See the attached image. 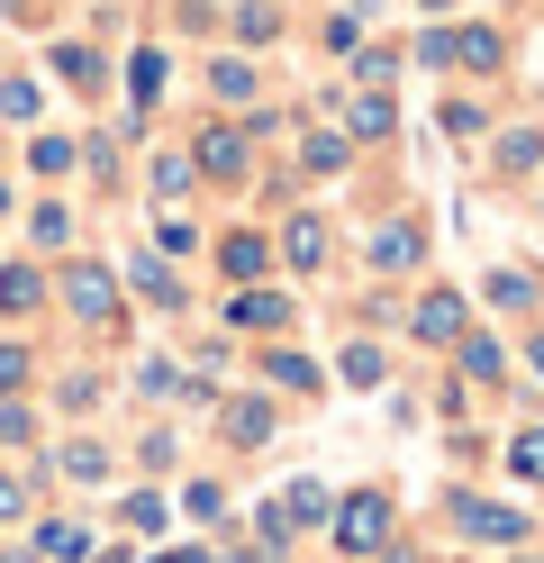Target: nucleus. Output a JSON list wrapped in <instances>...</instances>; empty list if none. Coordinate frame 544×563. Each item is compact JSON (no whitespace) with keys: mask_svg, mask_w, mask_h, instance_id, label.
<instances>
[{"mask_svg":"<svg viewBox=\"0 0 544 563\" xmlns=\"http://www.w3.org/2000/svg\"><path fill=\"white\" fill-rule=\"evenodd\" d=\"M46 300H55V282L36 264H0V319H36Z\"/></svg>","mask_w":544,"mask_h":563,"instance_id":"obj_8","label":"nucleus"},{"mask_svg":"<svg viewBox=\"0 0 544 563\" xmlns=\"http://www.w3.org/2000/svg\"><path fill=\"white\" fill-rule=\"evenodd\" d=\"M508 473H518V482H544V428H518V437H508Z\"/></svg>","mask_w":544,"mask_h":563,"instance_id":"obj_33","label":"nucleus"},{"mask_svg":"<svg viewBox=\"0 0 544 563\" xmlns=\"http://www.w3.org/2000/svg\"><path fill=\"white\" fill-rule=\"evenodd\" d=\"M91 527H73V518H46V527H36V554H55V563H91Z\"/></svg>","mask_w":544,"mask_h":563,"instance_id":"obj_19","label":"nucleus"},{"mask_svg":"<svg viewBox=\"0 0 544 563\" xmlns=\"http://www.w3.org/2000/svg\"><path fill=\"white\" fill-rule=\"evenodd\" d=\"M227 37H236V46H273V37H281V10H273V0H236V10H227Z\"/></svg>","mask_w":544,"mask_h":563,"instance_id":"obj_17","label":"nucleus"},{"mask_svg":"<svg viewBox=\"0 0 544 563\" xmlns=\"http://www.w3.org/2000/svg\"><path fill=\"white\" fill-rule=\"evenodd\" d=\"M227 328H245V336H281V328H290V300L264 291V282H245V291H227Z\"/></svg>","mask_w":544,"mask_h":563,"instance_id":"obj_6","label":"nucleus"},{"mask_svg":"<svg viewBox=\"0 0 544 563\" xmlns=\"http://www.w3.org/2000/svg\"><path fill=\"white\" fill-rule=\"evenodd\" d=\"M209 91L236 100V110H254V64H245V55H218V64H209Z\"/></svg>","mask_w":544,"mask_h":563,"instance_id":"obj_23","label":"nucleus"},{"mask_svg":"<svg viewBox=\"0 0 544 563\" xmlns=\"http://www.w3.org/2000/svg\"><path fill=\"white\" fill-rule=\"evenodd\" d=\"M36 110H46V91H36L27 74H10V82H0V119H10V128H36Z\"/></svg>","mask_w":544,"mask_h":563,"instance_id":"obj_25","label":"nucleus"},{"mask_svg":"<svg viewBox=\"0 0 544 563\" xmlns=\"http://www.w3.org/2000/svg\"><path fill=\"white\" fill-rule=\"evenodd\" d=\"M181 509H191V518H227V490H218V482H191V500H181Z\"/></svg>","mask_w":544,"mask_h":563,"instance_id":"obj_40","label":"nucleus"},{"mask_svg":"<svg viewBox=\"0 0 544 563\" xmlns=\"http://www.w3.org/2000/svg\"><path fill=\"white\" fill-rule=\"evenodd\" d=\"M119 518H127V527H155V537H164V518H173V509H164V490H127Z\"/></svg>","mask_w":544,"mask_h":563,"instance_id":"obj_36","label":"nucleus"},{"mask_svg":"<svg viewBox=\"0 0 544 563\" xmlns=\"http://www.w3.org/2000/svg\"><path fill=\"white\" fill-rule=\"evenodd\" d=\"M418 255H426V228H418V219L373 228V273H418Z\"/></svg>","mask_w":544,"mask_h":563,"instance_id":"obj_9","label":"nucleus"},{"mask_svg":"<svg viewBox=\"0 0 544 563\" xmlns=\"http://www.w3.org/2000/svg\"><path fill=\"white\" fill-rule=\"evenodd\" d=\"M326 527H336V554H390V490H345V500H336V518H326Z\"/></svg>","mask_w":544,"mask_h":563,"instance_id":"obj_1","label":"nucleus"},{"mask_svg":"<svg viewBox=\"0 0 544 563\" xmlns=\"http://www.w3.org/2000/svg\"><path fill=\"white\" fill-rule=\"evenodd\" d=\"M136 464H145V473H164V464H173V437H164V428H145V445H136Z\"/></svg>","mask_w":544,"mask_h":563,"instance_id":"obj_41","label":"nucleus"},{"mask_svg":"<svg viewBox=\"0 0 544 563\" xmlns=\"http://www.w3.org/2000/svg\"><path fill=\"white\" fill-rule=\"evenodd\" d=\"M164 74H173V64H164L155 46H145V55H127V91L145 100V110H155V100H164Z\"/></svg>","mask_w":544,"mask_h":563,"instance_id":"obj_29","label":"nucleus"},{"mask_svg":"<svg viewBox=\"0 0 544 563\" xmlns=\"http://www.w3.org/2000/svg\"><path fill=\"white\" fill-rule=\"evenodd\" d=\"M535 164H544V136H535V128L499 136V173H535Z\"/></svg>","mask_w":544,"mask_h":563,"instance_id":"obj_35","label":"nucleus"},{"mask_svg":"<svg viewBox=\"0 0 544 563\" xmlns=\"http://www.w3.org/2000/svg\"><path fill=\"white\" fill-rule=\"evenodd\" d=\"M481 300H490V309H535V273H518V264H499V273L481 282Z\"/></svg>","mask_w":544,"mask_h":563,"instance_id":"obj_24","label":"nucleus"},{"mask_svg":"<svg viewBox=\"0 0 544 563\" xmlns=\"http://www.w3.org/2000/svg\"><path fill=\"white\" fill-rule=\"evenodd\" d=\"M418 64H454V27H426V37H418Z\"/></svg>","mask_w":544,"mask_h":563,"instance_id":"obj_44","label":"nucleus"},{"mask_svg":"<svg viewBox=\"0 0 544 563\" xmlns=\"http://www.w3.org/2000/svg\"><path fill=\"white\" fill-rule=\"evenodd\" d=\"M518 563H526V554H518Z\"/></svg>","mask_w":544,"mask_h":563,"instance_id":"obj_49","label":"nucleus"},{"mask_svg":"<svg viewBox=\"0 0 544 563\" xmlns=\"http://www.w3.org/2000/svg\"><path fill=\"white\" fill-rule=\"evenodd\" d=\"M55 74H64L73 91H100V82H109V64H100L91 46H55Z\"/></svg>","mask_w":544,"mask_h":563,"instance_id":"obj_26","label":"nucleus"},{"mask_svg":"<svg viewBox=\"0 0 544 563\" xmlns=\"http://www.w3.org/2000/svg\"><path fill=\"white\" fill-rule=\"evenodd\" d=\"M454 64H463V74H499V64H508V37H499L490 19H463V27H454Z\"/></svg>","mask_w":544,"mask_h":563,"instance_id":"obj_10","label":"nucleus"},{"mask_svg":"<svg viewBox=\"0 0 544 563\" xmlns=\"http://www.w3.org/2000/svg\"><path fill=\"white\" fill-rule=\"evenodd\" d=\"M471 328V300L454 291V282H435V291H418V309H409V336L418 345H454Z\"/></svg>","mask_w":544,"mask_h":563,"instance_id":"obj_5","label":"nucleus"},{"mask_svg":"<svg viewBox=\"0 0 544 563\" xmlns=\"http://www.w3.org/2000/svg\"><path fill=\"white\" fill-rule=\"evenodd\" d=\"M155 255H164V264H181V255H200V228L181 219V209H164V219H155Z\"/></svg>","mask_w":544,"mask_h":563,"instance_id":"obj_27","label":"nucleus"},{"mask_svg":"<svg viewBox=\"0 0 544 563\" xmlns=\"http://www.w3.org/2000/svg\"><path fill=\"white\" fill-rule=\"evenodd\" d=\"M454 345H463V373H471V382H499V373H508V355H499L490 336H471V328H463Z\"/></svg>","mask_w":544,"mask_h":563,"instance_id":"obj_32","label":"nucleus"},{"mask_svg":"<svg viewBox=\"0 0 544 563\" xmlns=\"http://www.w3.org/2000/svg\"><path fill=\"white\" fill-rule=\"evenodd\" d=\"M526 364H535V373H544V336H526Z\"/></svg>","mask_w":544,"mask_h":563,"instance_id":"obj_46","label":"nucleus"},{"mask_svg":"<svg viewBox=\"0 0 544 563\" xmlns=\"http://www.w3.org/2000/svg\"><path fill=\"white\" fill-rule=\"evenodd\" d=\"M27 373H36V355H27V345H0V400H10V391H27Z\"/></svg>","mask_w":544,"mask_h":563,"instance_id":"obj_38","label":"nucleus"},{"mask_svg":"<svg viewBox=\"0 0 544 563\" xmlns=\"http://www.w3.org/2000/svg\"><path fill=\"white\" fill-rule=\"evenodd\" d=\"M27 236H36V245H73V209H55V200H46V209L27 219Z\"/></svg>","mask_w":544,"mask_h":563,"instance_id":"obj_37","label":"nucleus"},{"mask_svg":"<svg viewBox=\"0 0 544 563\" xmlns=\"http://www.w3.org/2000/svg\"><path fill=\"white\" fill-rule=\"evenodd\" d=\"M218 273H227L236 291H245V282H264V273H273V236H254V228H227V236H218Z\"/></svg>","mask_w":544,"mask_h":563,"instance_id":"obj_7","label":"nucleus"},{"mask_svg":"<svg viewBox=\"0 0 544 563\" xmlns=\"http://www.w3.org/2000/svg\"><path fill=\"white\" fill-rule=\"evenodd\" d=\"M363 46V19H326V55H354Z\"/></svg>","mask_w":544,"mask_h":563,"instance_id":"obj_43","label":"nucleus"},{"mask_svg":"<svg viewBox=\"0 0 544 563\" xmlns=\"http://www.w3.org/2000/svg\"><path fill=\"white\" fill-rule=\"evenodd\" d=\"M418 10H454V0H418Z\"/></svg>","mask_w":544,"mask_h":563,"instance_id":"obj_47","label":"nucleus"},{"mask_svg":"<svg viewBox=\"0 0 544 563\" xmlns=\"http://www.w3.org/2000/svg\"><path fill=\"white\" fill-rule=\"evenodd\" d=\"M300 164H309V183H336V173L354 164V136H345V128H309V146H300Z\"/></svg>","mask_w":544,"mask_h":563,"instance_id":"obj_11","label":"nucleus"},{"mask_svg":"<svg viewBox=\"0 0 544 563\" xmlns=\"http://www.w3.org/2000/svg\"><path fill=\"white\" fill-rule=\"evenodd\" d=\"M136 391H145V400H181V364H173V355H145V364H136Z\"/></svg>","mask_w":544,"mask_h":563,"instance_id":"obj_31","label":"nucleus"},{"mask_svg":"<svg viewBox=\"0 0 544 563\" xmlns=\"http://www.w3.org/2000/svg\"><path fill=\"white\" fill-rule=\"evenodd\" d=\"M27 164L46 173V183H64V173L82 164V146H73V136H36V146H27Z\"/></svg>","mask_w":544,"mask_h":563,"instance_id":"obj_30","label":"nucleus"},{"mask_svg":"<svg viewBox=\"0 0 544 563\" xmlns=\"http://www.w3.org/2000/svg\"><path fill=\"white\" fill-rule=\"evenodd\" d=\"M27 500H36V490H27L19 473H0V518H27Z\"/></svg>","mask_w":544,"mask_h":563,"instance_id":"obj_42","label":"nucleus"},{"mask_svg":"<svg viewBox=\"0 0 544 563\" xmlns=\"http://www.w3.org/2000/svg\"><path fill=\"white\" fill-rule=\"evenodd\" d=\"M127 291H145L155 309H181V300H191V291H181V273H173L164 255H136V264H127Z\"/></svg>","mask_w":544,"mask_h":563,"instance_id":"obj_13","label":"nucleus"},{"mask_svg":"<svg viewBox=\"0 0 544 563\" xmlns=\"http://www.w3.org/2000/svg\"><path fill=\"white\" fill-rule=\"evenodd\" d=\"M145 563H209V545H164V554H145Z\"/></svg>","mask_w":544,"mask_h":563,"instance_id":"obj_45","label":"nucleus"},{"mask_svg":"<svg viewBox=\"0 0 544 563\" xmlns=\"http://www.w3.org/2000/svg\"><path fill=\"white\" fill-rule=\"evenodd\" d=\"M390 128H399L390 91H354V100H345V136H390Z\"/></svg>","mask_w":544,"mask_h":563,"instance_id":"obj_20","label":"nucleus"},{"mask_svg":"<svg viewBox=\"0 0 544 563\" xmlns=\"http://www.w3.org/2000/svg\"><path fill=\"white\" fill-rule=\"evenodd\" d=\"M0 563H36V554H0Z\"/></svg>","mask_w":544,"mask_h":563,"instance_id":"obj_48","label":"nucleus"},{"mask_svg":"<svg viewBox=\"0 0 544 563\" xmlns=\"http://www.w3.org/2000/svg\"><path fill=\"white\" fill-rule=\"evenodd\" d=\"M191 173H209V183H254L245 128H200V136H191Z\"/></svg>","mask_w":544,"mask_h":563,"instance_id":"obj_4","label":"nucleus"},{"mask_svg":"<svg viewBox=\"0 0 544 563\" xmlns=\"http://www.w3.org/2000/svg\"><path fill=\"white\" fill-rule=\"evenodd\" d=\"M281 509H290V527H326V518H336V490H326V482H290Z\"/></svg>","mask_w":544,"mask_h":563,"instance_id":"obj_22","label":"nucleus"},{"mask_svg":"<svg viewBox=\"0 0 544 563\" xmlns=\"http://www.w3.org/2000/svg\"><path fill=\"white\" fill-rule=\"evenodd\" d=\"M191 183H200L191 155H155V164H145V191H155L164 209H173V200H191Z\"/></svg>","mask_w":544,"mask_h":563,"instance_id":"obj_21","label":"nucleus"},{"mask_svg":"<svg viewBox=\"0 0 544 563\" xmlns=\"http://www.w3.org/2000/svg\"><path fill=\"white\" fill-rule=\"evenodd\" d=\"M218 437H227V445H264L273 437V400H227V409H218Z\"/></svg>","mask_w":544,"mask_h":563,"instance_id":"obj_15","label":"nucleus"},{"mask_svg":"<svg viewBox=\"0 0 544 563\" xmlns=\"http://www.w3.org/2000/svg\"><path fill=\"white\" fill-rule=\"evenodd\" d=\"M445 518L463 527L471 545H526V537H535V518H526V509H508V500H481V490H445Z\"/></svg>","mask_w":544,"mask_h":563,"instance_id":"obj_2","label":"nucleus"},{"mask_svg":"<svg viewBox=\"0 0 544 563\" xmlns=\"http://www.w3.org/2000/svg\"><path fill=\"white\" fill-rule=\"evenodd\" d=\"M254 527H264V554L290 545V509H281V500H264V518H254Z\"/></svg>","mask_w":544,"mask_h":563,"instance_id":"obj_39","label":"nucleus"},{"mask_svg":"<svg viewBox=\"0 0 544 563\" xmlns=\"http://www.w3.org/2000/svg\"><path fill=\"white\" fill-rule=\"evenodd\" d=\"M336 373H345V391H381V373H390V355H381L373 336H354L345 355H336Z\"/></svg>","mask_w":544,"mask_h":563,"instance_id":"obj_18","label":"nucleus"},{"mask_svg":"<svg viewBox=\"0 0 544 563\" xmlns=\"http://www.w3.org/2000/svg\"><path fill=\"white\" fill-rule=\"evenodd\" d=\"M281 264H290V273H318V264H326V219H300V209H290V228H281Z\"/></svg>","mask_w":544,"mask_h":563,"instance_id":"obj_12","label":"nucleus"},{"mask_svg":"<svg viewBox=\"0 0 544 563\" xmlns=\"http://www.w3.org/2000/svg\"><path fill=\"white\" fill-rule=\"evenodd\" d=\"M100 400H109V382H100V373H64V382H55V409H73V418H91Z\"/></svg>","mask_w":544,"mask_h":563,"instance_id":"obj_28","label":"nucleus"},{"mask_svg":"<svg viewBox=\"0 0 544 563\" xmlns=\"http://www.w3.org/2000/svg\"><path fill=\"white\" fill-rule=\"evenodd\" d=\"M264 382H273V391H300V400L326 391V373H318L309 355H290V345H273V355H264Z\"/></svg>","mask_w":544,"mask_h":563,"instance_id":"obj_14","label":"nucleus"},{"mask_svg":"<svg viewBox=\"0 0 544 563\" xmlns=\"http://www.w3.org/2000/svg\"><path fill=\"white\" fill-rule=\"evenodd\" d=\"M55 300H64L82 328H119V282H109L100 264H73V273L55 282Z\"/></svg>","mask_w":544,"mask_h":563,"instance_id":"obj_3","label":"nucleus"},{"mask_svg":"<svg viewBox=\"0 0 544 563\" xmlns=\"http://www.w3.org/2000/svg\"><path fill=\"white\" fill-rule=\"evenodd\" d=\"M354 74H363V91H390V74H399V46H354Z\"/></svg>","mask_w":544,"mask_h":563,"instance_id":"obj_34","label":"nucleus"},{"mask_svg":"<svg viewBox=\"0 0 544 563\" xmlns=\"http://www.w3.org/2000/svg\"><path fill=\"white\" fill-rule=\"evenodd\" d=\"M55 473L82 482V490H100V482H109V445H100V437H73V445L55 454Z\"/></svg>","mask_w":544,"mask_h":563,"instance_id":"obj_16","label":"nucleus"}]
</instances>
